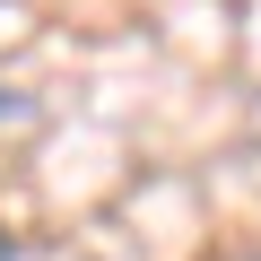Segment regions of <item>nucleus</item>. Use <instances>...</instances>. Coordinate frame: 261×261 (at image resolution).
I'll return each mask as SVG.
<instances>
[{
  "label": "nucleus",
  "instance_id": "obj_1",
  "mask_svg": "<svg viewBox=\"0 0 261 261\" xmlns=\"http://www.w3.org/2000/svg\"><path fill=\"white\" fill-rule=\"evenodd\" d=\"M27 113H35V105H27L18 87H0V122H27Z\"/></svg>",
  "mask_w": 261,
  "mask_h": 261
},
{
  "label": "nucleus",
  "instance_id": "obj_2",
  "mask_svg": "<svg viewBox=\"0 0 261 261\" xmlns=\"http://www.w3.org/2000/svg\"><path fill=\"white\" fill-rule=\"evenodd\" d=\"M0 261H18V244H9V235H0Z\"/></svg>",
  "mask_w": 261,
  "mask_h": 261
},
{
  "label": "nucleus",
  "instance_id": "obj_3",
  "mask_svg": "<svg viewBox=\"0 0 261 261\" xmlns=\"http://www.w3.org/2000/svg\"><path fill=\"white\" fill-rule=\"evenodd\" d=\"M244 261H261V252H244Z\"/></svg>",
  "mask_w": 261,
  "mask_h": 261
}]
</instances>
